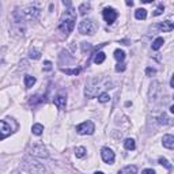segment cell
<instances>
[{
	"label": "cell",
	"instance_id": "6da1fadb",
	"mask_svg": "<svg viewBox=\"0 0 174 174\" xmlns=\"http://www.w3.org/2000/svg\"><path fill=\"white\" fill-rule=\"evenodd\" d=\"M75 22H76V14L72 8H69L61 16L60 23H59V31L63 35L67 37L73 30V27H75Z\"/></svg>",
	"mask_w": 174,
	"mask_h": 174
},
{
	"label": "cell",
	"instance_id": "7a4b0ae2",
	"mask_svg": "<svg viewBox=\"0 0 174 174\" xmlns=\"http://www.w3.org/2000/svg\"><path fill=\"white\" fill-rule=\"evenodd\" d=\"M18 128V124L12 121V118L0 120V140L8 138L11 133H14Z\"/></svg>",
	"mask_w": 174,
	"mask_h": 174
},
{
	"label": "cell",
	"instance_id": "3957f363",
	"mask_svg": "<svg viewBox=\"0 0 174 174\" xmlns=\"http://www.w3.org/2000/svg\"><path fill=\"white\" fill-rule=\"evenodd\" d=\"M23 167L26 169L29 173H33V174H45L44 165H41L40 162H37L35 159L30 158V156L23 158Z\"/></svg>",
	"mask_w": 174,
	"mask_h": 174
},
{
	"label": "cell",
	"instance_id": "277c9868",
	"mask_svg": "<svg viewBox=\"0 0 174 174\" xmlns=\"http://www.w3.org/2000/svg\"><path fill=\"white\" fill-rule=\"evenodd\" d=\"M97 23L94 22L93 19H83L79 23V33L80 34H89V35H94L95 31H97Z\"/></svg>",
	"mask_w": 174,
	"mask_h": 174
},
{
	"label": "cell",
	"instance_id": "5b68a950",
	"mask_svg": "<svg viewBox=\"0 0 174 174\" xmlns=\"http://www.w3.org/2000/svg\"><path fill=\"white\" fill-rule=\"evenodd\" d=\"M29 154L33 156H40V158H48L49 152L46 150V147L42 143H33L29 146Z\"/></svg>",
	"mask_w": 174,
	"mask_h": 174
},
{
	"label": "cell",
	"instance_id": "8992f818",
	"mask_svg": "<svg viewBox=\"0 0 174 174\" xmlns=\"http://www.w3.org/2000/svg\"><path fill=\"white\" fill-rule=\"evenodd\" d=\"M95 131V125L93 121H84L76 127V132L80 135H93Z\"/></svg>",
	"mask_w": 174,
	"mask_h": 174
},
{
	"label": "cell",
	"instance_id": "52a82bcc",
	"mask_svg": "<svg viewBox=\"0 0 174 174\" xmlns=\"http://www.w3.org/2000/svg\"><path fill=\"white\" fill-rule=\"evenodd\" d=\"M102 15H103V19L106 20V23H107V24H111L116 19H117V16H118L117 11H116L114 8H111V7H106V8H103Z\"/></svg>",
	"mask_w": 174,
	"mask_h": 174
},
{
	"label": "cell",
	"instance_id": "ba28073f",
	"mask_svg": "<svg viewBox=\"0 0 174 174\" xmlns=\"http://www.w3.org/2000/svg\"><path fill=\"white\" fill-rule=\"evenodd\" d=\"M101 156H102V160L105 163H109V165H113L114 163V152L110 150L109 147H103L101 150Z\"/></svg>",
	"mask_w": 174,
	"mask_h": 174
},
{
	"label": "cell",
	"instance_id": "9c48e42d",
	"mask_svg": "<svg viewBox=\"0 0 174 174\" xmlns=\"http://www.w3.org/2000/svg\"><path fill=\"white\" fill-rule=\"evenodd\" d=\"M162 143H163V147L169 148V150H173L174 148V138L171 135H165Z\"/></svg>",
	"mask_w": 174,
	"mask_h": 174
},
{
	"label": "cell",
	"instance_id": "30bf717a",
	"mask_svg": "<svg viewBox=\"0 0 174 174\" xmlns=\"http://www.w3.org/2000/svg\"><path fill=\"white\" fill-rule=\"evenodd\" d=\"M53 102L59 109H64L65 105H67V98H65V95H57Z\"/></svg>",
	"mask_w": 174,
	"mask_h": 174
},
{
	"label": "cell",
	"instance_id": "8fae6325",
	"mask_svg": "<svg viewBox=\"0 0 174 174\" xmlns=\"http://www.w3.org/2000/svg\"><path fill=\"white\" fill-rule=\"evenodd\" d=\"M159 29L163 33H169V31H171L173 29H174V24H173L171 20H165V22L159 23Z\"/></svg>",
	"mask_w": 174,
	"mask_h": 174
},
{
	"label": "cell",
	"instance_id": "7c38bea8",
	"mask_svg": "<svg viewBox=\"0 0 174 174\" xmlns=\"http://www.w3.org/2000/svg\"><path fill=\"white\" fill-rule=\"evenodd\" d=\"M138 173V167L135 165H128V166L122 167L117 174H136Z\"/></svg>",
	"mask_w": 174,
	"mask_h": 174
},
{
	"label": "cell",
	"instance_id": "4fadbf2b",
	"mask_svg": "<svg viewBox=\"0 0 174 174\" xmlns=\"http://www.w3.org/2000/svg\"><path fill=\"white\" fill-rule=\"evenodd\" d=\"M135 18L139 19V20H143L147 18V10H144V8H138V10L135 11Z\"/></svg>",
	"mask_w": 174,
	"mask_h": 174
},
{
	"label": "cell",
	"instance_id": "5bb4252c",
	"mask_svg": "<svg viewBox=\"0 0 174 174\" xmlns=\"http://www.w3.org/2000/svg\"><path fill=\"white\" fill-rule=\"evenodd\" d=\"M105 59H106V55L103 52H97L94 55V63L95 64H102L103 61H105Z\"/></svg>",
	"mask_w": 174,
	"mask_h": 174
},
{
	"label": "cell",
	"instance_id": "9a60e30c",
	"mask_svg": "<svg viewBox=\"0 0 174 174\" xmlns=\"http://www.w3.org/2000/svg\"><path fill=\"white\" fill-rule=\"evenodd\" d=\"M35 84V78L34 76H30V75H24V87L26 89H30Z\"/></svg>",
	"mask_w": 174,
	"mask_h": 174
},
{
	"label": "cell",
	"instance_id": "2e32d148",
	"mask_svg": "<svg viewBox=\"0 0 174 174\" xmlns=\"http://www.w3.org/2000/svg\"><path fill=\"white\" fill-rule=\"evenodd\" d=\"M124 147H125V150L128 151H132L136 148V143L133 139H125V142H124Z\"/></svg>",
	"mask_w": 174,
	"mask_h": 174
},
{
	"label": "cell",
	"instance_id": "e0dca14e",
	"mask_svg": "<svg viewBox=\"0 0 174 174\" xmlns=\"http://www.w3.org/2000/svg\"><path fill=\"white\" fill-rule=\"evenodd\" d=\"M31 132L35 136H41L44 132V125H41V124H34V125L31 127Z\"/></svg>",
	"mask_w": 174,
	"mask_h": 174
},
{
	"label": "cell",
	"instance_id": "ac0fdd59",
	"mask_svg": "<svg viewBox=\"0 0 174 174\" xmlns=\"http://www.w3.org/2000/svg\"><path fill=\"white\" fill-rule=\"evenodd\" d=\"M114 59L118 61V63H122L124 59H125V52L121 51V49H116L114 51Z\"/></svg>",
	"mask_w": 174,
	"mask_h": 174
},
{
	"label": "cell",
	"instance_id": "d6986e66",
	"mask_svg": "<svg viewBox=\"0 0 174 174\" xmlns=\"http://www.w3.org/2000/svg\"><path fill=\"white\" fill-rule=\"evenodd\" d=\"M163 44H165V40L162 38V37H158V38H156L151 45L152 51H158V49H160V46H162Z\"/></svg>",
	"mask_w": 174,
	"mask_h": 174
},
{
	"label": "cell",
	"instance_id": "ffe728a7",
	"mask_svg": "<svg viewBox=\"0 0 174 174\" xmlns=\"http://www.w3.org/2000/svg\"><path fill=\"white\" fill-rule=\"evenodd\" d=\"M61 72L67 73V75H79L80 73V68H73V69H69V68H60Z\"/></svg>",
	"mask_w": 174,
	"mask_h": 174
},
{
	"label": "cell",
	"instance_id": "44dd1931",
	"mask_svg": "<svg viewBox=\"0 0 174 174\" xmlns=\"http://www.w3.org/2000/svg\"><path fill=\"white\" fill-rule=\"evenodd\" d=\"M90 8H91V4H90V3H82L80 6H79V12H80V15H86L87 12L90 11Z\"/></svg>",
	"mask_w": 174,
	"mask_h": 174
},
{
	"label": "cell",
	"instance_id": "7402d4cb",
	"mask_svg": "<svg viewBox=\"0 0 174 174\" xmlns=\"http://www.w3.org/2000/svg\"><path fill=\"white\" fill-rule=\"evenodd\" d=\"M87 154V150L84 147H76L75 148V155H76V158H84Z\"/></svg>",
	"mask_w": 174,
	"mask_h": 174
},
{
	"label": "cell",
	"instance_id": "603a6c76",
	"mask_svg": "<svg viewBox=\"0 0 174 174\" xmlns=\"http://www.w3.org/2000/svg\"><path fill=\"white\" fill-rule=\"evenodd\" d=\"M109 99H110V95L107 94V93H101L98 95V101L101 102V103H106V102H109Z\"/></svg>",
	"mask_w": 174,
	"mask_h": 174
},
{
	"label": "cell",
	"instance_id": "cb8c5ba5",
	"mask_svg": "<svg viewBox=\"0 0 174 174\" xmlns=\"http://www.w3.org/2000/svg\"><path fill=\"white\" fill-rule=\"evenodd\" d=\"M29 57L34 59V60H38L41 57V53L38 51H35V49H30V51H29Z\"/></svg>",
	"mask_w": 174,
	"mask_h": 174
},
{
	"label": "cell",
	"instance_id": "d4e9b609",
	"mask_svg": "<svg viewBox=\"0 0 174 174\" xmlns=\"http://www.w3.org/2000/svg\"><path fill=\"white\" fill-rule=\"evenodd\" d=\"M158 162H159V165H162V166H165L166 169H169V170H171V169H173L171 163L169 162V160H167L166 158H159V160H158Z\"/></svg>",
	"mask_w": 174,
	"mask_h": 174
},
{
	"label": "cell",
	"instance_id": "484cf974",
	"mask_svg": "<svg viewBox=\"0 0 174 174\" xmlns=\"http://www.w3.org/2000/svg\"><path fill=\"white\" fill-rule=\"evenodd\" d=\"M158 120H159V124H165V125H167V124H170V122H171V121H170V118L167 117V114H165V113H163V114H160Z\"/></svg>",
	"mask_w": 174,
	"mask_h": 174
},
{
	"label": "cell",
	"instance_id": "4316f807",
	"mask_svg": "<svg viewBox=\"0 0 174 174\" xmlns=\"http://www.w3.org/2000/svg\"><path fill=\"white\" fill-rule=\"evenodd\" d=\"M125 69H127V67H125L124 63H118L117 65H116V72H124Z\"/></svg>",
	"mask_w": 174,
	"mask_h": 174
},
{
	"label": "cell",
	"instance_id": "83f0119b",
	"mask_svg": "<svg viewBox=\"0 0 174 174\" xmlns=\"http://www.w3.org/2000/svg\"><path fill=\"white\" fill-rule=\"evenodd\" d=\"M163 11H165V7H163V4H159V7L155 10V12L152 15L154 16H158V15H160V14H163Z\"/></svg>",
	"mask_w": 174,
	"mask_h": 174
},
{
	"label": "cell",
	"instance_id": "f1b7e54d",
	"mask_svg": "<svg viewBox=\"0 0 174 174\" xmlns=\"http://www.w3.org/2000/svg\"><path fill=\"white\" fill-rule=\"evenodd\" d=\"M52 69V63L51 61H45L44 63V71H51Z\"/></svg>",
	"mask_w": 174,
	"mask_h": 174
},
{
	"label": "cell",
	"instance_id": "f546056e",
	"mask_svg": "<svg viewBox=\"0 0 174 174\" xmlns=\"http://www.w3.org/2000/svg\"><path fill=\"white\" fill-rule=\"evenodd\" d=\"M155 73H156V71L154 68H147L146 69V75L147 76H152V75H155Z\"/></svg>",
	"mask_w": 174,
	"mask_h": 174
},
{
	"label": "cell",
	"instance_id": "4dcf8cb0",
	"mask_svg": "<svg viewBox=\"0 0 174 174\" xmlns=\"http://www.w3.org/2000/svg\"><path fill=\"white\" fill-rule=\"evenodd\" d=\"M142 174H155V170H152V169H146V170H143Z\"/></svg>",
	"mask_w": 174,
	"mask_h": 174
},
{
	"label": "cell",
	"instance_id": "1f68e13d",
	"mask_svg": "<svg viewBox=\"0 0 174 174\" xmlns=\"http://www.w3.org/2000/svg\"><path fill=\"white\" fill-rule=\"evenodd\" d=\"M127 6H133V2H131V0H128V2H127Z\"/></svg>",
	"mask_w": 174,
	"mask_h": 174
},
{
	"label": "cell",
	"instance_id": "d6a6232c",
	"mask_svg": "<svg viewBox=\"0 0 174 174\" xmlns=\"http://www.w3.org/2000/svg\"><path fill=\"white\" fill-rule=\"evenodd\" d=\"M170 87H174V80H173V78L170 79Z\"/></svg>",
	"mask_w": 174,
	"mask_h": 174
},
{
	"label": "cell",
	"instance_id": "836d02e7",
	"mask_svg": "<svg viewBox=\"0 0 174 174\" xmlns=\"http://www.w3.org/2000/svg\"><path fill=\"white\" fill-rule=\"evenodd\" d=\"M170 111H171V113H174V106H173V105L170 106Z\"/></svg>",
	"mask_w": 174,
	"mask_h": 174
},
{
	"label": "cell",
	"instance_id": "e575fe53",
	"mask_svg": "<svg viewBox=\"0 0 174 174\" xmlns=\"http://www.w3.org/2000/svg\"><path fill=\"white\" fill-rule=\"evenodd\" d=\"M94 174H105V173H102V171H95Z\"/></svg>",
	"mask_w": 174,
	"mask_h": 174
},
{
	"label": "cell",
	"instance_id": "d590c367",
	"mask_svg": "<svg viewBox=\"0 0 174 174\" xmlns=\"http://www.w3.org/2000/svg\"><path fill=\"white\" fill-rule=\"evenodd\" d=\"M12 174H18V171H15V173H12Z\"/></svg>",
	"mask_w": 174,
	"mask_h": 174
}]
</instances>
